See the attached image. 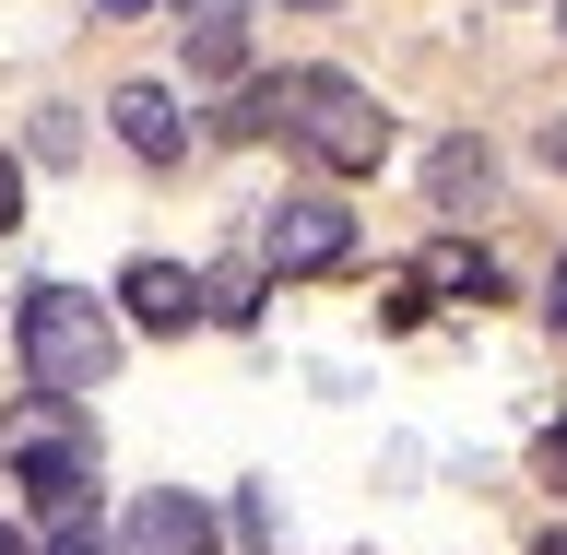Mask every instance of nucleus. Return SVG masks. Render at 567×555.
<instances>
[{
  "instance_id": "nucleus-10",
  "label": "nucleus",
  "mask_w": 567,
  "mask_h": 555,
  "mask_svg": "<svg viewBox=\"0 0 567 555\" xmlns=\"http://www.w3.org/2000/svg\"><path fill=\"white\" fill-rule=\"evenodd\" d=\"M202 319H225V331H248V319H260V273H248V260H225V273H202Z\"/></svg>"
},
{
  "instance_id": "nucleus-4",
  "label": "nucleus",
  "mask_w": 567,
  "mask_h": 555,
  "mask_svg": "<svg viewBox=\"0 0 567 555\" xmlns=\"http://www.w3.org/2000/svg\"><path fill=\"white\" fill-rule=\"evenodd\" d=\"M118 544H131V555H213V544H225V521H213L202 496L154 485V496L131 508V521H118Z\"/></svg>"
},
{
  "instance_id": "nucleus-12",
  "label": "nucleus",
  "mask_w": 567,
  "mask_h": 555,
  "mask_svg": "<svg viewBox=\"0 0 567 555\" xmlns=\"http://www.w3.org/2000/svg\"><path fill=\"white\" fill-rule=\"evenodd\" d=\"M12 225H24V166L0 154V237H12Z\"/></svg>"
},
{
  "instance_id": "nucleus-8",
  "label": "nucleus",
  "mask_w": 567,
  "mask_h": 555,
  "mask_svg": "<svg viewBox=\"0 0 567 555\" xmlns=\"http://www.w3.org/2000/svg\"><path fill=\"white\" fill-rule=\"evenodd\" d=\"M177 24H189V71H237V24H248V0H177Z\"/></svg>"
},
{
  "instance_id": "nucleus-17",
  "label": "nucleus",
  "mask_w": 567,
  "mask_h": 555,
  "mask_svg": "<svg viewBox=\"0 0 567 555\" xmlns=\"http://www.w3.org/2000/svg\"><path fill=\"white\" fill-rule=\"evenodd\" d=\"M0 555H24V532H12V521H0Z\"/></svg>"
},
{
  "instance_id": "nucleus-6",
  "label": "nucleus",
  "mask_w": 567,
  "mask_h": 555,
  "mask_svg": "<svg viewBox=\"0 0 567 555\" xmlns=\"http://www.w3.org/2000/svg\"><path fill=\"white\" fill-rule=\"evenodd\" d=\"M118 308H131V331H189L202 319V284L177 273V260H131L118 273Z\"/></svg>"
},
{
  "instance_id": "nucleus-20",
  "label": "nucleus",
  "mask_w": 567,
  "mask_h": 555,
  "mask_svg": "<svg viewBox=\"0 0 567 555\" xmlns=\"http://www.w3.org/2000/svg\"><path fill=\"white\" fill-rule=\"evenodd\" d=\"M556 24H567V12H556Z\"/></svg>"
},
{
  "instance_id": "nucleus-14",
  "label": "nucleus",
  "mask_w": 567,
  "mask_h": 555,
  "mask_svg": "<svg viewBox=\"0 0 567 555\" xmlns=\"http://www.w3.org/2000/svg\"><path fill=\"white\" fill-rule=\"evenodd\" d=\"M544 166H556V177H567V119H544Z\"/></svg>"
},
{
  "instance_id": "nucleus-3",
  "label": "nucleus",
  "mask_w": 567,
  "mask_h": 555,
  "mask_svg": "<svg viewBox=\"0 0 567 555\" xmlns=\"http://www.w3.org/2000/svg\"><path fill=\"white\" fill-rule=\"evenodd\" d=\"M343 248H354V213L319 202V189H296V202L260 213V273H331Z\"/></svg>"
},
{
  "instance_id": "nucleus-19",
  "label": "nucleus",
  "mask_w": 567,
  "mask_h": 555,
  "mask_svg": "<svg viewBox=\"0 0 567 555\" xmlns=\"http://www.w3.org/2000/svg\"><path fill=\"white\" fill-rule=\"evenodd\" d=\"M544 555H567V532H556V544H544Z\"/></svg>"
},
{
  "instance_id": "nucleus-7",
  "label": "nucleus",
  "mask_w": 567,
  "mask_h": 555,
  "mask_svg": "<svg viewBox=\"0 0 567 555\" xmlns=\"http://www.w3.org/2000/svg\"><path fill=\"white\" fill-rule=\"evenodd\" d=\"M425 202L450 213V225H461V213H485L496 202V154H485V142H437V154H425Z\"/></svg>"
},
{
  "instance_id": "nucleus-2",
  "label": "nucleus",
  "mask_w": 567,
  "mask_h": 555,
  "mask_svg": "<svg viewBox=\"0 0 567 555\" xmlns=\"http://www.w3.org/2000/svg\"><path fill=\"white\" fill-rule=\"evenodd\" d=\"M284 131L308 142L331 177H367L390 154V106L354 83V71H284Z\"/></svg>"
},
{
  "instance_id": "nucleus-13",
  "label": "nucleus",
  "mask_w": 567,
  "mask_h": 555,
  "mask_svg": "<svg viewBox=\"0 0 567 555\" xmlns=\"http://www.w3.org/2000/svg\"><path fill=\"white\" fill-rule=\"evenodd\" d=\"M544 473H556V485H567V414L544 425Z\"/></svg>"
},
{
  "instance_id": "nucleus-5",
  "label": "nucleus",
  "mask_w": 567,
  "mask_h": 555,
  "mask_svg": "<svg viewBox=\"0 0 567 555\" xmlns=\"http://www.w3.org/2000/svg\"><path fill=\"white\" fill-rule=\"evenodd\" d=\"M106 119H118V142H131L142 166H177V154H189V106H177L166 83H118Z\"/></svg>"
},
{
  "instance_id": "nucleus-1",
  "label": "nucleus",
  "mask_w": 567,
  "mask_h": 555,
  "mask_svg": "<svg viewBox=\"0 0 567 555\" xmlns=\"http://www.w3.org/2000/svg\"><path fill=\"white\" fill-rule=\"evenodd\" d=\"M12 343H24V379L60 390V402H95V390L118 379V319H106L83 284H24Z\"/></svg>"
},
{
  "instance_id": "nucleus-11",
  "label": "nucleus",
  "mask_w": 567,
  "mask_h": 555,
  "mask_svg": "<svg viewBox=\"0 0 567 555\" xmlns=\"http://www.w3.org/2000/svg\"><path fill=\"white\" fill-rule=\"evenodd\" d=\"M225 131H237V142H260V131H284V71H260V83H248V95L225 106Z\"/></svg>"
},
{
  "instance_id": "nucleus-18",
  "label": "nucleus",
  "mask_w": 567,
  "mask_h": 555,
  "mask_svg": "<svg viewBox=\"0 0 567 555\" xmlns=\"http://www.w3.org/2000/svg\"><path fill=\"white\" fill-rule=\"evenodd\" d=\"M284 12H331V0H284Z\"/></svg>"
},
{
  "instance_id": "nucleus-9",
  "label": "nucleus",
  "mask_w": 567,
  "mask_h": 555,
  "mask_svg": "<svg viewBox=\"0 0 567 555\" xmlns=\"http://www.w3.org/2000/svg\"><path fill=\"white\" fill-rule=\"evenodd\" d=\"M414 284H437V296H473V308H485V296H496V260H485V248H425Z\"/></svg>"
},
{
  "instance_id": "nucleus-15",
  "label": "nucleus",
  "mask_w": 567,
  "mask_h": 555,
  "mask_svg": "<svg viewBox=\"0 0 567 555\" xmlns=\"http://www.w3.org/2000/svg\"><path fill=\"white\" fill-rule=\"evenodd\" d=\"M131 12H154V0H95V24H131Z\"/></svg>"
},
{
  "instance_id": "nucleus-16",
  "label": "nucleus",
  "mask_w": 567,
  "mask_h": 555,
  "mask_svg": "<svg viewBox=\"0 0 567 555\" xmlns=\"http://www.w3.org/2000/svg\"><path fill=\"white\" fill-rule=\"evenodd\" d=\"M544 308H556V331H567V260H556V284H544Z\"/></svg>"
}]
</instances>
